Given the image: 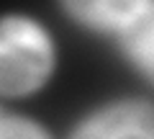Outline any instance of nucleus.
I'll return each mask as SVG.
<instances>
[{
  "label": "nucleus",
  "mask_w": 154,
  "mask_h": 139,
  "mask_svg": "<svg viewBox=\"0 0 154 139\" xmlns=\"http://www.w3.org/2000/svg\"><path fill=\"white\" fill-rule=\"evenodd\" d=\"M51 67V46L46 33L31 21L8 18L0 23V90L28 93L46 77Z\"/></svg>",
  "instance_id": "f257e3e1"
},
{
  "label": "nucleus",
  "mask_w": 154,
  "mask_h": 139,
  "mask_svg": "<svg viewBox=\"0 0 154 139\" xmlns=\"http://www.w3.org/2000/svg\"><path fill=\"white\" fill-rule=\"evenodd\" d=\"M77 139H154V108L141 103L110 108L95 116Z\"/></svg>",
  "instance_id": "f03ea898"
},
{
  "label": "nucleus",
  "mask_w": 154,
  "mask_h": 139,
  "mask_svg": "<svg viewBox=\"0 0 154 139\" xmlns=\"http://www.w3.org/2000/svg\"><path fill=\"white\" fill-rule=\"evenodd\" d=\"M149 0H67L69 11L90 26H128Z\"/></svg>",
  "instance_id": "7ed1b4c3"
},
{
  "label": "nucleus",
  "mask_w": 154,
  "mask_h": 139,
  "mask_svg": "<svg viewBox=\"0 0 154 139\" xmlns=\"http://www.w3.org/2000/svg\"><path fill=\"white\" fill-rule=\"evenodd\" d=\"M126 52L144 75L154 80V5H146L126 26Z\"/></svg>",
  "instance_id": "20e7f679"
},
{
  "label": "nucleus",
  "mask_w": 154,
  "mask_h": 139,
  "mask_svg": "<svg viewBox=\"0 0 154 139\" xmlns=\"http://www.w3.org/2000/svg\"><path fill=\"white\" fill-rule=\"evenodd\" d=\"M0 139H46L33 124L21 118H8L0 124Z\"/></svg>",
  "instance_id": "39448f33"
}]
</instances>
